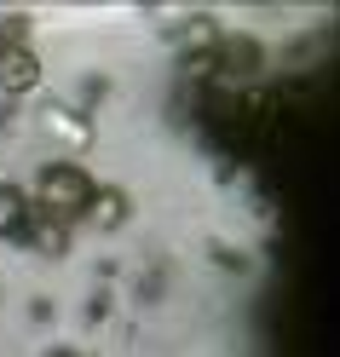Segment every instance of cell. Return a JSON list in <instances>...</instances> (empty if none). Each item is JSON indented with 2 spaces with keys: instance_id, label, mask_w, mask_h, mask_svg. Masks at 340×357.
Wrapping results in <instances>:
<instances>
[{
  "instance_id": "6da1fadb",
  "label": "cell",
  "mask_w": 340,
  "mask_h": 357,
  "mask_svg": "<svg viewBox=\"0 0 340 357\" xmlns=\"http://www.w3.org/2000/svg\"><path fill=\"white\" fill-rule=\"evenodd\" d=\"M93 178H87L81 167H47L40 173V208L47 213H58V219H75V213H87L93 208Z\"/></svg>"
},
{
  "instance_id": "7a4b0ae2",
  "label": "cell",
  "mask_w": 340,
  "mask_h": 357,
  "mask_svg": "<svg viewBox=\"0 0 340 357\" xmlns=\"http://www.w3.org/2000/svg\"><path fill=\"white\" fill-rule=\"evenodd\" d=\"M35 81H40V58L29 47H6L0 52V86H6V93H24V86H35Z\"/></svg>"
},
{
  "instance_id": "3957f363",
  "label": "cell",
  "mask_w": 340,
  "mask_h": 357,
  "mask_svg": "<svg viewBox=\"0 0 340 357\" xmlns=\"http://www.w3.org/2000/svg\"><path fill=\"white\" fill-rule=\"evenodd\" d=\"M24 213H29V196H24V190H12V185H0V236L24 225Z\"/></svg>"
}]
</instances>
